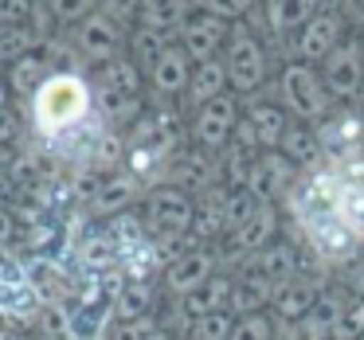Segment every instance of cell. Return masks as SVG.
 Returning <instances> with one entry per match:
<instances>
[{"label":"cell","instance_id":"cell-1","mask_svg":"<svg viewBox=\"0 0 364 340\" xmlns=\"http://www.w3.org/2000/svg\"><path fill=\"white\" fill-rule=\"evenodd\" d=\"M90 110V94L75 75H59V79L43 82L36 94V121L43 133H63V129L79 126Z\"/></svg>","mask_w":364,"mask_h":340},{"label":"cell","instance_id":"cell-2","mask_svg":"<svg viewBox=\"0 0 364 340\" xmlns=\"http://www.w3.org/2000/svg\"><path fill=\"white\" fill-rule=\"evenodd\" d=\"M278 98H282V110L290 118H301V121L329 118V90H325L321 75L306 63L282 67V75H278Z\"/></svg>","mask_w":364,"mask_h":340},{"label":"cell","instance_id":"cell-3","mask_svg":"<svg viewBox=\"0 0 364 340\" xmlns=\"http://www.w3.org/2000/svg\"><path fill=\"white\" fill-rule=\"evenodd\" d=\"M298 223L301 238L309 243V251L317 254L321 262H348L356 254V238L348 235V227L337 219L333 207H309V212H294L290 215Z\"/></svg>","mask_w":364,"mask_h":340},{"label":"cell","instance_id":"cell-4","mask_svg":"<svg viewBox=\"0 0 364 340\" xmlns=\"http://www.w3.org/2000/svg\"><path fill=\"white\" fill-rule=\"evenodd\" d=\"M228 82L239 90V94H251L267 82V71H270V55L262 48V40L243 24H231V48H228Z\"/></svg>","mask_w":364,"mask_h":340},{"label":"cell","instance_id":"cell-5","mask_svg":"<svg viewBox=\"0 0 364 340\" xmlns=\"http://www.w3.org/2000/svg\"><path fill=\"white\" fill-rule=\"evenodd\" d=\"M286 126H290V114L282 110V102H259L239 118L235 141L251 153H270L282 145Z\"/></svg>","mask_w":364,"mask_h":340},{"label":"cell","instance_id":"cell-6","mask_svg":"<svg viewBox=\"0 0 364 340\" xmlns=\"http://www.w3.org/2000/svg\"><path fill=\"white\" fill-rule=\"evenodd\" d=\"M341 43H345V20H341V12L321 9L298 35H294V55L306 59V67L309 63H325Z\"/></svg>","mask_w":364,"mask_h":340},{"label":"cell","instance_id":"cell-7","mask_svg":"<svg viewBox=\"0 0 364 340\" xmlns=\"http://www.w3.org/2000/svg\"><path fill=\"white\" fill-rule=\"evenodd\" d=\"M321 82L329 90V98H341V102L360 94V87H364V48L360 43H341L321 63Z\"/></svg>","mask_w":364,"mask_h":340},{"label":"cell","instance_id":"cell-8","mask_svg":"<svg viewBox=\"0 0 364 340\" xmlns=\"http://www.w3.org/2000/svg\"><path fill=\"white\" fill-rule=\"evenodd\" d=\"M294 165L282 157L278 149L270 153H259L251 165V176H247V192H251L255 199H262V204H274V199H286L294 188Z\"/></svg>","mask_w":364,"mask_h":340},{"label":"cell","instance_id":"cell-9","mask_svg":"<svg viewBox=\"0 0 364 340\" xmlns=\"http://www.w3.org/2000/svg\"><path fill=\"white\" fill-rule=\"evenodd\" d=\"M321 137V157H333V165H345V160L360 157V141H364V118L353 110H341V114H329L317 129Z\"/></svg>","mask_w":364,"mask_h":340},{"label":"cell","instance_id":"cell-10","mask_svg":"<svg viewBox=\"0 0 364 340\" xmlns=\"http://www.w3.org/2000/svg\"><path fill=\"white\" fill-rule=\"evenodd\" d=\"M239 118H243V114H239V110H235V102H231V98L223 94V98H215V102L200 106L192 133H196V141L204 145V149H223V145L235 141Z\"/></svg>","mask_w":364,"mask_h":340},{"label":"cell","instance_id":"cell-11","mask_svg":"<svg viewBox=\"0 0 364 340\" xmlns=\"http://www.w3.org/2000/svg\"><path fill=\"white\" fill-rule=\"evenodd\" d=\"M325 293H321V285L314 282V278H298V282H290V285H282V290L274 293V317H278V324H298V321H306L309 313L317 309V301H321Z\"/></svg>","mask_w":364,"mask_h":340},{"label":"cell","instance_id":"cell-12","mask_svg":"<svg viewBox=\"0 0 364 340\" xmlns=\"http://www.w3.org/2000/svg\"><path fill=\"white\" fill-rule=\"evenodd\" d=\"M231 243H235V251L243 254V258H259L270 243H278V207L259 204V212L231 235Z\"/></svg>","mask_w":364,"mask_h":340},{"label":"cell","instance_id":"cell-13","mask_svg":"<svg viewBox=\"0 0 364 340\" xmlns=\"http://www.w3.org/2000/svg\"><path fill=\"white\" fill-rule=\"evenodd\" d=\"M274 293H278L274 285H270L251 262H243V274L235 278V293H231V313H235L239 321H243V317H259L267 305H274Z\"/></svg>","mask_w":364,"mask_h":340},{"label":"cell","instance_id":"cell-14","mask_svg":"<svg viewBox=\"0 0 364 340\" xmlns=\"http://www.w3.org/2000/svg\"><path fill=\"white\" fill-rule=\"evenodd\" d=\"M228 32L231 24L208 16V12H196L192 20H184V51L192 59H200V63H208V59H215V48L228 40Z\"/></svg>","mask_w":364,"mask_h":340},{"label":"cell","instance_id":"cell-15","mask_svg":"<svg viewBox=\"0 0 364 340\" xmlns=\"http://www.w3.org/2000/svg\"><path fill=\"white\" fill-rule=\"evenodd\" d=\"M247 262H251L274 290L298 282V246H294L290 238H278V243H270L259 258H247Z\"/></svg>","mask_w":364,"mask_h":340},{"label":"cell","instance_id":"cell-16","mask_svg":"<svg viewBox=\"0 0 364 340\" xmlns=\"http://www.w3.org/2000/svg\"><path fill=\"white\" fill-rule=\"evenodd\" d=\"M341 309H345V301H341L337 293H325V297L317 301V309L306 317V321L286 324L282 340H333V324H337Z\"/></svg>","mask_w":364,"mask_h":340},{"label":"cell","instance_id":"cell-17","mask_svg":"<svg viewBox=\"0 0 364 340\" xmlns=\"http://www.w3.org/2000/svg\"><path fill=\"white\" fill-rule=\"evenodd\" d=\"M317 12L321 9L314 0H270V4H262V24H267L270 35H286V32H301Z\"/></svg>","mask_w":364,"mask_h":340},{"label":"cell","instance_id":"cell-18","mask_svg":"<svg viewBox=\"0 0 364 340\" xmlns=\"http://www.w3.org/2000/svg\"><path fill=\"white\" fill-rule=\"evenodd\" d=\"M278 153H282L286 160H290L294 168H314L317 157H321V137H317L314 126H301V121H290L282 133V145H278Z\"/></svg>","mask_w":364,"mask_h":340},{"label":"cell","instance_id":"cell-19","mask_svg":"<svg viewBox=\"0 0 364 340\" xmlns=\"http://www.w3.org/2000/svg\"><path fill=\"white\" fill-rule=\"evenodd\" d=\"M212 270H215V258L208 251H188L173 270H168V285H173L176 293H196L208 278H215Z\"/></svg>","mask_w":364,"mask_h":340},{"label":"cell","instance_id":"cell-20","mask_svg":"<svg viewBox=\"0 0 364 340\" xmlns=\"http://www.w3.org/2000/svg\"><path fill=\"white\" fill-rule=\"evenodd\" d=\"M231 293H235V278L215 274V278H208L196 293H188V309L196 313V321L208 313H223V309H231Z\"/></svg>","mask_w":364,"mask_h":340},{"label":"cell","instance_id":"cell-21","mask_svg":"<svg viewBox=\"0 0 364 340\" xmlns=\"http://www.w3.org/2000/svg\"><path fill=\"white\" fill-rule=\"evenodd\" d=\"M223 87H228V63L223 59H208V63H196V71H192V102L208 106L215 102V98H223Z\"/></svg>","mask_w":364,"mask_h":340},{"label":"cell","instance_id":"cell-22","mask_svg":"<svg viewBox=\"0 0 364 340\" xmlns=\"http://www.w3.org/2000/svg\"><path fill=\"white\" fill-rule=\"evenodd\" d=\"M153 82H157V90H165V94H176V90L192 87V55L188 51H165V59H161L157 67H153Z\"/></svg>","mask_w":364,"mask_h":340},{"label":"cell","instance_id":"cell-23","mask_svg":"<svg viewBox=\"0 0 364 340\" xmlns=\"http://www.w3.org/2000/svg\"><path fill=\"white\" fill-rule=\"evenodd\" d=\"M337 176H341V172H337ZM333 212H337V219L348 227V235H353L356 243H364V188L341 180V192H337V204H333Z\"/></svg>","mask_w":364,"mask_h":340},{"label":"cell","instance_id":"cell-24","mask_svg":"<svg viewBox=\"0 0 364 340\" xmlns=\"http://www.w3.org/2000/svg\"><path fill=\"white\" fill-rule=\"evenodd\" d=\"M153 219L161 223V227L168 231V235H176V231H184L192 223V204L188 196H181V192H165V196L153 199Z\"/></svg>","mask_w":364,"mask_h":340},{"label":"cell","instance_id":"cell-25","mask_svg":"<svg viewBox=\"0 0 364 340\" xmlns=\"http://www.w3.org/2000/svg\"><path fill=\"white\" fill-rule=\"evenodd\" d=\"M259 204H262V199H255L247 188L228 192V196H223V231H231V235H235V231L243 227L255 212H259Z\"/></svg>","mask_w":364,"mask_h":340},{"label":"cell","instance_id":"cell-26","mask_svg":"<svg viewBox=\"0 0 364 340\" xmlns=\"http://www.w3.org/2000/svg\"><path fill=\"white\" fill-rule=\"evenodd\" d=\"M333 340H364V297L360 293L353 301H345L337 324H333Z\"/></svg>","mask_w":364,"mask_h":340},{"label":"cell","instance_id":"cell-27","mask_svg":"<svg viewBox=\"0 0 364 340\" xmlns=\"http://www.w3.org/2000/svg\"><path fill=\"white\" fill-rule=\"evenodd\" d=\"M235 321L239 317L231 313V309H223V313H208V317H200V321L192 324V340H228L231 332H235Z\"/></svg>","mask_w":364,"mask_h":340},{"label":"cell","instance_id":"cell-28","mask_svg":"<svg viewBox=\"0 0 364 340\" xmlns=\"http://www.w3.org/2000/svg\"><path fill=\"white\" fill-rule=\"evenodd\" d=\"M228 340H274V321L267 313L243 317V321H235V332Z\"/></svg>","mask_w":364,"mask_h":340},{"label":"cell","instance_id":"cell-29","mask_svg":"<svg viewBox=\"0 0 364 340\" xmlns=\"http://www.w3.org/2000/svg\"><path fill=\"white\" fill-rule=\"evenodd\" d=\"M337 172H341V180H345V184L364 188V153H360V157H353V160H345V165H337Z\"/></svg>","mask_w":364,"mask_h":340},{"label":"cell","instance_id":"cell-30","mask_svg":"<svg viewBox=\"0 0 364 340\" xmlns=\"http://www.w3.org/2000/svg\"><path fill=\"white\" fill-rule=\"evenodd\" d=\"M87 43H90L95 51H110V48H114V32H110V24H95V28L87 32Z\"/></svg>","mask_w":364,"mask_h":340},{"label":"cell","instance_id":"cell-31","mask_svg":"<svg viewBox=\"0 0 364 340\" xmlns=\"http://www.w3.org/2000/svg\"><path fill=\"white\" fill-rule=\"evenodd\" d=\"M356 293L364 297V266H360V274H356Z\"/></svg>","mask_w":364,"mask_h":340},{"label":"cell","instance_id":"cell-32","mask_svg":"<svg viewBox=\"0 0 364 340\" xmlns=\"http://www.w3.org/2000/svg\"><path fill=\"white\" fill-rule=\"evenodd\" d=\"M356 102H360V110H364V87H360V94H356Z\"/></svg>","mask_w":364,"mask_h":340},{"label":"cell","instance_id":"cell-33","mask_svg":"<svg viewBox=\"0 0 364 340\" xmlns=\"http://www.w3.org/2000/svg\"><path fill=\"white\" fill-rule=\"evenodd\" d=\"M360 16H364V12H360Z\"/></svg>","mask_w":364,"mask_h":340}]
</instances>
